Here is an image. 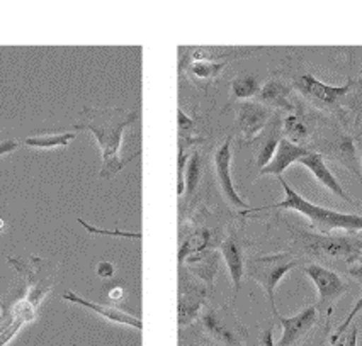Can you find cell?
Listing matches in <instances>:
<instances>
[{
    "mask_svg": "<svg viewBox=\"0 0 362 346\" xmlns=\"http://www.w3.org/2000/svg\"><path fill=\"white\" fill-rule=\"evenodd\" d=\"M298 267V260L294 258L291 253H272V255L255 256V258L248 260L245 265L247 275L264 289L265 297H267L269 306H271L274 316L277 314L276 307V287L283 280L288 272Z\"/></svg>",
    "mask_w": 362,
    "mask_h": 346,
    "instance_id": "cell-4",
    "label": "cell"
},
{
    "mask_svg": "<svg viewBox=\"0 0 362 346\" xmlns=\"http://www.w3.org/2000/svg\"><path fill=\"white\" fill-rule=\"evenodd\" d=\"M272 333L274 329L272 326H269L265 331L262 333V341H260V346H274V338H272Z\"/></svg>",
    "mask_w": 362,
    "mask_h": 346,
    "instance_id": "cell-33",
    "label": "cell"
},
{
    "mask_svg": "<svg viewBox=\"0 0 362 346\" xmlns=\"http://www.w3.org/2000/svg\"><path fill=\"white\" fill-rule=\"evenodd\" d=\"M19 143L14 141V139H7V141H0V156L11 153V151L18 150Z\"/></svg>",
    "mask_w": 362,
    "mask_h": 346,
    "instance_id": "cell-32",
    "label": "cell"
},
{
    "mask_svg": "<svg viewBox=\"0 0 362 346\" xmlns=\"http://www.w3.org/2000/svg\"><path fill=\"white\" fill-rule=\"evenodd\" d=\"M228 63L220 60H187L180 63V71L186 66L189 78L201 88H208L221 75Z\"/></svg>",
    "mask_w": 362,
    "mask_h": 346,
    "instance_id": "cell-16",
    "label": "cell"
},
{
    "mask_svg": "<svg viewBox=\"0 0 362 346\" xmlns=\"http://www.w3.org/2000/svg\"><path fill=\"white\" fill-rule=\"evenodd\" d=\"M308 153H310L308 148L294 145V143L289 141L288 138H281L274 158L271 160V163L265 165L264 168H260L259 175L260 177L264 175L283 177V173L288 170L293 163H300L303 156H306Z\"/></svg>",
    "mask_w": 362,
    "mask_h": 346,
    "instance_id": "cell-13",
    "label": "cell"
},
{
    "mask_svg": "<svg viewBox=\"0 0 362 346\" xmlns=\"http://www.w3.org/2000/svg\"><path fill=\"white\" fill-rule=\"evenodd\" d=\"M231 97L237 100H248L252 97L259 95L260 83L255 75H238L230 83Z\"/></svg>",
    "mask_w": 362,
    "mask_h": 346,
    "instance_id": "cell-22",
    "label": "cell"
},
{
    "mask_svg": "<svg viewBox=\"0 0 362 346\" xmlns=\"http://www.w3.org/2000/svg\"><path fill=\"white\" fill-rule=\"evenodd\" d=\"M283 131L289 141H293L294 145L300 146H303V143H305L310 136L308 126H306L305 119H303L300 114H289L288 117H284Z\"/></svg>",
    "mask_w": 362,
    "mask_h": 346,
    "instance_id": "cell-24",
    "label": "cell"
},
{
    "mask_svg": "<svg viewBox=\"0 0 362 346\" xmlns=\"http://www.w3.org/2000/svg\"><path fill=\"white\" fill-rule=\"evenodd\" d=\"M318 318V309L315 306H308L305 309L291 316V318H284V316L276 314L277 323L283 328V336H281L279 345L277 346H294L305 338L315 326Z\"/></svg>",
    "mask_w": 362,
    "mask_h": 346,
    "instance_id": "cell-10",
    "label": "cell"
},
{
    "mask_svg": "<svg viewBox=\"0 0 362 346\" xmlns=\"http://www.w3.org/2000/svg\"><path fill=\"white\" fill-rule=\"evenodd\" d=\"M138 112H126L123 109H90L83 107L80 112V122L74 128L77 131H88L94 134L95 141L103 153V167H100V177L111 179L116 173L132 162L133 158L140 156L138 150L128 158L121 156V145H123V134L128 126L136 121Z\"/></svg>",
    "mask_w": 362,
    "mask_h": 346,
    "instance_id": "cell-1",
    "label": "cell"
},
{
    "mask_svg": "<svg viewBox=\"0 0 362 346\" xmlns=\"http://www.w3.org/2000/svg\"><path fill=\"white\" fill-rule=\"evenodd\" d=\"M2 226H4V221H2V219H0V229H2Z\"/></svg>",
    "mask_w": 362,
    "mask_h": 346,
    "instance_id": "cell-39",
    "label": "cell"
},
{
    "mask_svg": "<svg viewBox=\"0 0 362 346\" xmlns=\"http://www.w3.org/2000/svg\"><path fill=\"white\" fill-rule=\"evenodd\" d=\"M359 151H361V162H362V141H359Z\"/></svg>",
    "mask_w": 362,
    "mask_h": 346,
    "instance_id": "cell-36",
    "label": "cell"
},
{
    "mask_svg": "<svg viewBox=\"0 0 362 346\" xmlns=\"http://www.w3.org/2000/svg\"><path fill=\"white\" fill-rule=\"evenodd\" d=\"M300 163L303 165V167L308 168V172H311V175H313L315 179H317L318 182L327 189V191H330L334 196L339 197V199L354 204L352 197L344 191V187L340 185L339 180L335 179L334 173L328 170L325 160H323L322 155L315 153V151H310L308 155L303 156V158L300 160Z\"/></svg>",
    "mask_w": 362,
    "mask_h": 346,
    "instance_id": "cell-14",
    "label": "cell"
},
{
    "mask_svg": "<svg viewBox=\"0 0 362 346\" xmlns=\"http://www.w3.org/2000/svg\"><path fill=\"white\" fill-rule=\"evenodd\" d=\"M187 153L184 145H179V158H177V196H184L186 192V167H187Z\"/></svg>",
    "mask_w": 362,
    "mask_h": 346,
    "instance_id": "cell-27",
    "label": "cell"
},
{
    "mask_svg": "<svg viewBox=\"0 0 362 346\" xmlns=\"http://www.w3.org/2000/svg\"><path fill=\"white\" fill-rule=\"evenodd\" d=\"M361 312H362V297L359 299V301H357V302H356V306H354V309H352L351 312H349V316H347V318H345V319H344V323H342V324H340V326L335 329L334 336H332V343H335V341H337V340H339V338H340V336H342L345 331H347V329H349V326H351V324L354 323V319H356V316H359V314H361Z\"/></svg>",
    "mask_w": 362,
    "mask_h": 346,
    "instance_id": "cell-29",
    "label": "cell"
},
{
    "mask_svg": "<svg viewBox=\"0 0 362 346\" xmlns=\"http://www.w3.org/2000/svg\"><path fill=\"white\" fill-rule=\"evenodd\" d=\"M334 346H344V341H339V343H334Z\"/></svg>",
    "mask_w": 362,
    "mask_h": 346,
    "instance_id": "cell-37",
    "label": "cell"
},
{
    "mask_svg": "<svg viewBox=\"0 0 362 346\" xmlns=\"http://www.w3.org/2000/svg\"><path fill=\"white\" fill-rule=\"evenodd\" d=\"M279 121L272 122L271 129L267 131V136L264 138L262 145L259 146V151H257V167L264 168L265 165L271 163V160L274 158L277 145H279Z\"/></svg>",
    "mask_w": 362,
    "mask_h": 346,
    "instance_id": "cell-23",
    "label": "cell"
},
{
    "mask_svg": "<svg viewBox=\"0 0 362 346\" xmlns=\"http://www.w3.org/2000/svg\"><path fill=\"white\" fill-rule=\"evenodd\" d=\"M359 82L362 83V70H361V73H359Z\"/></svg>",
    "mask_w": 362,
    "mask_h": 346,
    "instance_id": "cell-38",
    "label": "cell"
},
{
    "mask_svg": "<svg viewBox=\"0 0 362 346\" xmlns=\"http://www.w3.org/2000/svg\"><path fill=\"white\" fill-rule=\"evenodd\" d=\"M201 172H203V158L199 151H194L189 156V162L186 167V193L191 197L196 192L197 185L201 182Z\"/></svg>",
    "mask_w": 362,
    "mask_h": 346,
    "instance_id": "cell-25",
    "label": "cell"
},
{
    "mask_svg": "<svg viewBox=\"0 0 362 346\" xmlns=\"http://www.w3.org/2000/svg\"><path fill=\"white\" fill-rule=\"evenodd\" d=\"M209 241H211V233H209L206 227H201V229H197L192 234H189L182 241V244H180V250H179L180 267H182L184 261L187 258H191V256L199 255V253L208 250Z\"/></svg>",
    "mask_w": 362,
    "mask_h": 346,
    "instance_id": "cell-20",
    "label": "cell"
},
{
    "mask_svg": "<svg viewBox=\"0 0 362 346\" xmlns=\"http://www.w3.org/2000/svg\"><path fill=\"white\" fill-rule=\"evenodd\" d=\"M75 133H48V134H37L24 139V145L31 148H41V150H49V148H63L69 146L75 139Z\"/></svg>",
    "mask_w": 362,
    "mask_h": 346,
    "instance_id": "cell-21",
    "label": "cell"
},
{
    "mask_svg": "<svg viewBox=\"0 0 362 346\" xmlns=\"http://www.w3.org/2000/svg\"><path fill=\"white\" fill-rule=\"evenodd\" d=\"M214 170H216L218 185H220L223 197L233 208L248 209V204L240 197L237 189H235L233 179H231V138H226L214 153Z\"/></svg>",
    "mask_w": 362,
    "mask_h": 346,
    "instance_id": "cell-9",
    "label": "cell"
},
{
    "mask_svg": "<svg viewBox=\"0 0 362 346\" xmlns=\"http://www.w3.org/2000/svg\"><path fill=\"white\" fill-rule=\"evenodd\" d=\"M220 253L225 260L226 267H228V273L231 278V284H233L235 295L240 292V287H242V278L245 275V260H243V248L240 244L237 234L230 233L223 239L220 244Z\"/></svg>",
    "mask_w": 362,
    "mask_h": 346,
    "instance_id": "cell-15",
    "label": "cell"
},
{
    "mask_svg": "<svg viewBox=\"0 0 362 346\" xmlns=\"http://www.w3.org/2000/svg\"><path fill=\"white\" fill-rule=\"evenodd\" d=\"M349 273L362 284V253H359L356 258L349 261Z\"/></svg>",
    "mask_w": 362,
    "mask_h": 346,
    "instance_id": "cell-30",
    "label": "cell"
},
{
    "mask_svg": "<svg viewBox=\"0 0 362 346\" xmlns=\"http://www.w3.org/2000/svg\"><path fill=\"white\" fill-rule=\"evenodd\" d=\"M289 92L291 90H289V87L284 82L272 78L260 87L259 100L260 104L267 105V107H276L281 109V111L293 112L294 105L289 102Z\"/></svg>",
    "mask_w": 362,
    "mask_h": 346,
    "instance_id": "cell-18",
    "label": "cell"
},
{
    "mask_svg": "<svg viewBox=\"0 0 362 346\" xmlns=\"http://www.w3.org/2000/svg\"><path fill=\"white\" fill-rule=\"evenodd\" d=\"M77 221L82 225L90 234H104V236H116V238H129V239H141V233H133V231H121V229H100V227H95L88 225L83 219H77Z\"/></svg>",
    "mask_w": 362,
    "mask_h": 346,
    "instance_id": "cell-28",
    "label": "cell"
},
{
    "mask_svg": "<svg viewBox=\"0 0 362 346\" xmlns=\"http://www.w3.org/2000/svg\"><path fill=\"white\" fill-rule=\"evenodd\" d=\"M62 299H63V301H69L71 304H78V306L86 307V309L92 311V312H95V314H99L100 318L106 319V321H111V323L124 324V326H129V328H134V329H141L143 328L141 319L136 318V316L129 314V312H126V311L117 309V307L90 302V301H87V299L80 297L78 294L71 292V290H66L65 294H62Z\"/></svg>",
    "mask_w": 362,
    "mask_h": 346,
    "instance_id": "cell-12",
    "label": "cell"
},
{
    "mask_svg": "<svg viewBox=\"0 0 362 346\" xmlns=\"http://www.w3.org/2000/svg\"><path fill=\"white\" fill-rule=\"evenodd\" d=\"M206 297H208V287L201 282L180 275L179 326H189L199 318Z\"/></svg>",
    "mask_w": 362,
    "mask_h": 346,
    "instance_id": "cell-7",
    "label": "cell"
},
{
    "mask_svg": "<svg viewBox=\"0 0 362 346\" xmlns=\"http://www.w3.org/2000/svg\"><path fill=\"white\" fill-rule=\"evenodd\" d=\"M269 119H271V111L267 105L250 102V100L240 104L237 109V128L242 134L243 143L248 145V143L255 141L265 129V126L269 124Z\"/></svg>",
    "mask_w": 362,
    "mask_h": 346,
    "instance_id": "cell-8",
    "label": "cell"
},
{
    "mask_svg": "<svg viewBox=\"0 0 362 346\" xmlns=\"http://www.w3.org/2000/svg\"><path fill=\"white\" fill-rule=\"evenodd\" d=\"M187 263L189 270H191L199 280L211 285L214 282V277H216L218 273V267H220V255H218L216 251L204 250L203 253H199V255L187 258Z\"/></svg>",
    "mask_w": 362,
    "mask_h": 346,
    "instance_id": "cell-19",
    "label": "cell"
},
{
    "mask_svg": "<svg viewBox=\"0 0 362 346\" xmlns=\"http://www.w3.org/2000/svg\"><path fill=\"white\" fill-rule=\"evenodd\" d=\"M206 335L226 346H245L247 331L228 306L209 309L201 316Z\"/></svg>",
    "mask_w": 362,
    "mask_h": 346,
    "instance_id": "cell-5",
    "label": "cell"
},
{
    "mask_svg": "<svg viewBox=\"0 0 362 346\" xmlns=\"http://www.w3.org/2000/svg\"><path fill=\"white\" fill-rule=\"evenodd\" d=\"M121 294H123V290H121V289H115V290H112L111 297H112V299H121Z\"/></svg>",
    "mask_w": 362,
    "mask_h": 346,
    "instance_id": "cell-35",
    "label": "cell"
},
{
    "mask_svg": "<svg viewBox=\"0 0 362 346\" xmlns=\"http://www.w3.org/2000/svg\"><path fill=\"white\" fill-rule=\"evenodd\" d=\"M277 179H279L281 185H283L284 199L277 202V204L254 209L255 213H259V210H267V209L294 210V213H300L305 217H308L311 226L323 234H328L337 229H344L347 231V233H359V231H362V216H357V214L339 213V210H332V209L322 208V205L318 204H313V202L305 199V197L300 196L294 189H291V185L286 182L283 177H277ZM254 210H252V213H254Z\"/></svg>",
    "mask_w": 362,
    "mask_h": 346,
    "instance_id": "cell-2",
    "label": "cell"
},
{
    "mask_svg": "<svg viewBox=\"0 0 362 346\" xmlns=\"http://www.w3.org/2000/svg\"><path fill=\"white\" fill-rule=\"evenodd\" d=\"M115 265H112L111 261H100L98 268H95V272H98V275L100 278L107 280V278H112V275H115Z\"/></svg>",
    "mask_w": 362,
    "mask_h": 346,
    "instance_id": "cell-31",
    "label": "cell"
},
{
    "mask_svg": "<svg viewBox=\"0 0 362 346\" xmlns=\"http://www.w3.org/2000/svg\"><path fill=\"white\" fill-rule=\"evenodd\" d=\"M344 346H357V328L352 326L344 340Z\"/></svg>",
    "mask_w": 362,
    "mask_h": 346,
    "instance_id": "cell-34",
    "label": "cell"
},
{
    "mask_svg": "<svg viewBox=\"0 0 362 346\" xmlns=\"http://www.w3.org/2000/svg\"><path fill=\"white\" fill-rule=\"evenodd\" d=\"M305 273L317 287L320 306L327 307L328 312L332 311V306L347 292V285L334 270L322 267V265H308L305 267Z\"/></svg>",
    "mask_w": 362,
    "mask_h": 346,
    "instance_id": "cell-6",
    "label": "cell"
},
{
    "mask_svg": "<svg viewBox=\"0 0 362 346\" xmlns=\"http://www.w3.org/2000/svg\"><path fill=\"white\" fill-rule=\"evenodd\" d=\"M35 309L36 307L26 299V301L16 304L14 309L6 319H0V346L9 343L24 323L35 319Z\"/></svg>",
    "mask_w": 362,
    "mask_h": 346,
    "instance_id": "cell-17",
    "label": "cell"
},
{
    "mask_svg": "<svg viewBox=\"0 0 362 346\" xmlns=\"http://www.w3.org/2000/svg\"><path fill=\"white\" fill-rule=\"evenodd\" d=\"M0 312H2V306H0Z\"/></svg>",
    "mask_w": 362,
    "mask_h": 346,
    "instance_id": "cell-40",
    "label": "cell"
},
{
    "mask_svg": "<svg viewBox=\"0 0 362 346\" xmlns=\"http://www.w3.org/2000/svg\"><path fill=\"white\" fill-rule=\"evenodd\" d=\"M296 241L305 253L327 258H344L347 263L362 253V236L357 233L334 234V233H308V231H293Z\"/></svg>",
    "mask_w": 362,
    "mask_h": 346,
    "instance_id": "cell-3",
    "label": "cell"
},
{
    "mask_svg": "<svg viewBox=\"0 0 362 346\" xmlns=\"http://www.w3.org/2000/svg\"><path fill=\"white\" fill-rule=\"evenodd\" d=\"M335 156L345 165V167L351 168V170L361 179L359 163H357V158H356V148H354V143L351 138H342L339 143H337Z\"/></svg>",
    "mask_w": 362,
    "mask_h": 346,
    "instance_id": "cell-26",
    "label": "cell"
},
{
    "mask_svg": "<svg viewBox=\"0 0 362 346\" xmlns=\"http://www.w3.org/2000/svg\"><path fill=\"white\" fill-rule=\"evenodd\" d=\"M294 87L300 90V94H303L306 99H310L311 102L317 104H325V105H335L339 104V100L342 99L351 92L352 88V82H349L347 85L342 87H332L327 85V83L320 82L318 78H315L313 75L306 73L301 75L300 78L296 80Z\"/></svg>",
    "mask_w": 362,
    "mask_h": 346,
    "instance_id": "cell-11",
    "label": "cell"
}]
</instances>
